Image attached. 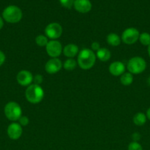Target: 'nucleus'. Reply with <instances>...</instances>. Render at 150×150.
Returning a JSON list of instances; mask_svg holds the SVG:
<instances>
[{
  "mask_svg": "<svg viewBox=\"0 0 150 150\" xmlns=\"http://www.w3.org/2000/svg\"><path fill=\"white\" fill-rule=\"evenodd\" d=\"M46 51L51 58H57L63 52V47L58 40H50L46 46Z\"/></svg>",
  "mask_w": 150,
  "mask_h": 150,
  "instance_id": "nucleus-8",
  "label": "nucleus"
},
{
  "mask_svg": "<svg viewBox=\"0 0 150 150\" xmlns=\"http://www.w3.org/2000/svg\"><path fill=\"white\" fill-rule=\"evenodd\" d=\"M146 115L144 113H137L133 117V122L137 126H142L146 122Z\"/></svg>",
  "mask_w": 150,
  "mask_h": 150,
  "instance_id": "nucleus-17",
  "label": "nucleus"
},
{
  "mask_svg": "<svg viewBox=\"0 0 150 150\" xmlns=\"http://www.w3.org/2000/svg\"><path fill=\"white\" fill-rule=\"evenodd\" d=\"M19 125L21 126H26L28 124H29V119H28L27 117L26 116H21L20 117V119L19 120Z\"/></svg>",
  "mask_w": 150,
  "mask_h": 150,
  "instance_id": "nucleus-24",
  "label": "nucleus"
},
{
  "mask_svg": "<svg viewBox=\"0 0 150 150\" xmlns=\"http://www.w3.org/2000/svg\"><path fill=\"white\" fill-rule=\"evenodd\" d=\"M46 36L51 40L58 39L63 34V28L61 25L58 23H51L46 26L45 28Z\"/></svg>",
  "mask_w": 150,
  "mask_h": 150,
  "instance_id": "nucleus-7",
  "label": "nucleus"
},
{
  "mask_svg": "<svg viewBox=\"0 0 150 150\" xmlns=\"http://www.w3.org/2000/svg\"><path fill=\"white\" fill-rule=\"evenodd\" d=\"M22 133V127L19 125V123L13 122L7 127V136L12 140H18L21 136Z\"/></svg>",
  "mask_w": 150,
  "mask_h": 150,
  "instance_id": "nucleus-11",
  "label": "nucleus"
},
{
  "mask_svg": "<svg viewBox=\"0 0 150 150\" xmlns=\"http://www.w3.org/2000/svg\"><path fill=\"white\" fill-rule=\"evenodd\" d=\"M63 67L62 62L58 58H51L46 63L45 70L49 74H54L61 70Z\"/></svg>",
  "mask_w": 150,
  "mask_h": 150,
  "instance_id": "nucleus-10",
  "label": "nucleus"
},
{
  "mask_svg": "<svg viewBox=\"0 0 150 150\" xmlns=\"http://www.w3.org/2000/svg\"><path fill=\"white\" fill-rule=\"evenodd\" d=\"M121 83L124 86H129L133 82V76L130 73H125L121 76Z\"/></svg>",
  "mask_w": 150,
  "mask_h": 150,
  "instance_id": "nucleus-18",
  "label": "nucleus"
},
{
  "mask_svg": "<svg viewBox=\"0 0 150 150\" xmlns=\"http://www.w3.org/2000/svg\"><path fill=\"white\" fill-rule=\"evenodd\" d=\"M33 76L28 70H21L16 76L17 82L23 86H29L33 81Z\"/></svg>",
  "mask_w": 150,
  "mask_h": 150,
  "instance_id": "nucleus-9",
  "label": "nucleus"
},
{
  "mask_svg": "<svg viewBox=\"0 0 150 150\" xmlns=\"http://www.w3.org/2000/svg\"><path fill=\"white\" fill-rule=\"evenodd\" d=\"M132 139L133 140V142H137L140 140L141 139V135L139 134L138 133H134L132 135Z\"/></svg>",
  "mask_w": 150,
  "mask_h": 150,
  "instance_id": "nucleus-28",
  "label": "nucleus"
},
{
  "mask_svg": "<svg viewBox=\"0 0 150 150\" xmlns=\"http://www.w3.org/2000/svg\"><path fill=\"white\" fill-rule=\"evenodd\" d=\"M74 1L75 0H60V2L63 7L68 9H71L72 6H74Z\"/></svg>",
  "mask_w": 150,
  "mask_h": 150,
  "instance_id": "nucleus-23",
  "label": "nucleus"
},
{
  "mask_svg": "<svg viewBox=\"0 0 150 150\" xmlns=\"http://www.w3.org/2000/svg\"><path fill=\"white\" fill-rule=\"evenodd\" d=\"M76 64H77V62L76 60L72 58H69L65 61L64 64H63V67L66 70L72 71L76 67Z\"/></svg>",
  "mask_w": 150,
  "mask_h": 150,
  "instance_id": "nucleus-19",
  "label": "nucleus"
},
{
  "mask_svg": "<svg viewBox=\"0 0 150 150\" xmlns=\"http://www.w3.org/2000/svg\"><path fill=\"white\" fill-rule=\"evenodd\" d=\"M4 113L7 120L12 122L19 121L22 116V110L20 105L16 102H9L5 105Z\"/></svg>",
  "mask_w": 150,
  "mask_h": 150,
  "instance_id": "nucleus-4",
  "label": "nucleus"
},
{
  "mask_svg": "<svg viewBox=\"0 0 150 150\" xmlns=\"http://www.w3.org/2000/svg\"><path fill=\"white\" fill-rule=\"evenodd\" d=\"M5 59H6L5 55H4V53L0 50V66H1L3 64H4V62H5Z\"/></svg>",
  "mask_w": 150,
  "mask_h": 150,
  "instance_id": "nucleus-27",
  "label": "nucleus"
},
{
  "mask_svg": "<svg viewBox=\"0 0 150 150\" xmlns=\"http://www.w3.org/2000/svg\"><path fill=\"white\" fill-rule=\"evenodd\" d=\"M139 31L133 27L127 28L123 32L121 35V40L127 45L135 43L139 39Z\"/></svg>",
  "mask_w": 150,
  "mask_h": 150,
  "instance_id": "nucleus-6",
  "label": "nucleus"
},
{
  "mask_svg": "<svg viewBox=\"0 0 150 150\" xmlns=\"http://www.w3.org/2000/svg\"><path fill=\"white\" fill-rule=\"evenodd\" d=\"M146 117L150 120V107L148 108V110L146 111Z\"/></svg>",
  "mask_w": 150,
  "mask_h": 150,
  "instance_id": "nucleus-30",
  "label": "nucleus"
},
{
  "mask_svg": "<svg viewBox=\"0 0 150 150\" xmlns=\"http://www.w3.org/2000/svg\"><path fill=\"white\" fill-rule=\"evenodd\" d=\"M22 11L19 7L15 5H10L2 12V18L10 23H16L22 18Z\"/></svg>",
  "mask_w": 150,
  "mask_h": 150,
  "instance_id": "nucleus-3",
  "label": "nucleus"
},
{
  "mask_svg": "<svg viewBox=\"0 0 150 150\" xmlns=\"http://www.w3.org/2000/svg\"><path fill=\"white\" fill-rule=\"evenodd\" d=\"M91 48H92V51H97L100 48V45L98 42H94L91 44Z\"/></svg>",
  "mask_w": 150,
  "mask_h": 150,
  "instance_id": "nucleus-26",
  "label": "nucleus"
},
{
  "mask_svg": "<svg viewBox=\"0 0 150 150\" xmlns=\"http://www.w3.org/2000/svg\"><path fill=\"white\" fill-rule=\"evenodd\" d=\"M35 42L37 45L40 47H44L46 46L47 43L49 42L48 38L46 35H39L36 37L35 38Z\"/></svg>",
  "mask_w": 150,
  "mask_h": 150,
  "instance_id": "nucleus-21",
  "label": "nucleus"
},
{
  "mask_svg": "<svg viewBox=\"0 0 150 150\" xmlns=\"http://www.w3.org/2000/svg\"><path fill=\"white\" fill-rule=\"evenodd\" d=\"M97 58L101 62H107L111 57V53L107 48H100L98 51H96V54Z\"/></svg>",
  "mask_w": 150,
  "mask_h": 150,
  "instance_id": "nucleus-15",
  "label": "nucleus"
},
{
  "mask_svg": "<svg viewBox=\"0 0 150 150\" xmlns=\"http://www.w3.org/2000/svg\"><path fill=\"white\" fill-rule=\"evenodd\" d=\"M125 71V66L121 62H113L109 66V72L113 76H120Z\"/></svg>",
  "mask_w": 150,
  "mask_h": 150,
  "instance_id": "nucleus-13",
  "label": "nucleus"
},
{
  "mask_svg": "<svg viewBox=\"0 0 150 150\" xmlns=\"http://www.w3.org/2000/svg\"><path fill=\"white\" fill-rule=\"evenodd\" d=\"M25 97L28 102L32 104H37L41 102L44 97V89L40 85L31 84L25 91Z\"/></svg>",
  "mask_w": 150,
  "mask_h": 150,
  "instance_id": "nucleus-2",
  "label": "nucleus"
},
{
  "mask_svg": "<svg viewBox=\"0 0 150 150\" xmlns=\"http://www.w3.org/2000/svg\"><path fill=\"white\" fill-rule=\"evenodd\" d=\"M138 40L143 45L149 46L150 45V34L147 33V32H143V33L140 34Z\"/></svg>",
  "mask_w": 150,
  "mask_h": 150,
  "instance_id": "nucleus-20",
  "label": "nucleus"
},
{
  "mask_svg": "<svg viewBox=\"0 0 150 150\" xmlns=\"http://www.w3.org/2000/svg\"><path fill=\"white\" fill-rule=\"evenodd\" d=\"M147 51H148V54L150 57V45L148 46V49H147Z\"/></svg>",
  "mask_w": 150,
  "mask_h": 150,
  "instance_id": "nucleus-31",
  "label": "nucleus"
},
{
  "mask_svg": "<svg viewBox=\"0 0 150 150\" xmlns=\"http://www.w3.org/2000/svg\"><path fill=\"white\" fill-rule=\"evenodd\" d=\"M127 70L132 74H140L146 68V62L141 57L131 58L127 62Z\"/></svg>",
  "mask_w": 150,
  "mask_h": 150,
  "instance_id": "nucleus-5",
  "label": "nucleus"
},
{
  "mask_svg": "<svg viewBox=\"0 0 150 150\" xmlns=\"http://www.w3.org/2000/svg\"><path fill=\"white\" fill-rule=\"evenodd\" d=\"M128 150H143V148L138 142H132L128 145Z\"/></svg>",
  "mask_w": 150,
  "mask_h": 150,
  "instance_id": "nucleus-22",
  "label": "nucleus"
},
{
  "mask_svg": "<svg viewBox=\"0 0 150 150\" xmlns=\"http://www.w3.org/2000/svg\"><path fill=\"white\" fill-rule=\"evenodd\" d=\"M63 52L66 57H68L69 59H73L75 56L77 55V54H79V48L75 44H68L63 48Z\"/></svg>",
  "mask_w": 150,
  "mask_h": 150,
  "instance_id": "nucleus-14",
  "label": "nucleus"
},
{
  "mask_svg": "<svg viewBox=\"0 0 150 150\" xmlns=\"http://www.w3.org/2000/svg\"><path fill=\"white\" fill-rule=\"evenodd\" d=\"M4 26V19L0 16V30L3 28Z\"/></svg>",
  "mask_w": 150,
  "mask_h": 150,
  "instance_id": "nucleus-29",
  "label": "nucleus"
},
{
  "mask_svg": "<svg viewBox=\"0 0 150 150\" xmlns=\"http://www.w3.org/2000/svg\"><path fill=\"white\" fill-rule=\"evenodd\" d=\"M147 81H148V83H149V84L150 85V76H149V77L148 78V80H147Z\"/></svg>",
  "mask_w": 150,
  "mask_h": 150,
  "instance_id": "nucleus-32",
  "label": "nucleus"
},
{
  "mask_svg": "<svg viewBox=\"0 0 150 150\" xmlns=\"http://www.w3.org/2000/svg\"><path fill=\"white\" fill-rule=\"evenodd\" d=\"M96 56L94 51L88 48L81 50L77 57V64L82 70H89L94 67Z\"/></svg>",
  "mask_w": 150,
  "mask_h": 150,
  "instance_id": "nucleus-1",
  "label": "nucleus"
},
{
  "mask_svg": "<svg viewBox=\"0 0 150 150\" xmlns=\"http://www.w3.org/2000/svg\"><path fill=\"white\" fill-rule=\"evenodd\" d=\"M33 81H34V83H35V84L40 85L41 83H42L43 81H44V78H43V76H41V75L37 74L34 76Z\"/></svg>",
  "mask_w": 150,
  "mask_h": 150,
  "instance_id": "nucleus-25",
  "label": "nucleus"
},
{
  "mask_svg": "<svg viewBox=\"0 0 150 150\" xmlns=\"http://www.w3.org/2000/svg\"><path fill=\"white\" fill-rule=\"evenodd\" d=\"M120 37L116 33H110L107 37V43L112 46H118L121 44Z\"/></svg>",
  "mask_w": 150,
  "mask_h": 150,
  "instance_id": "nucleus-16",
  "label": "nucleus"
},
{
  "mask_svg": "<svg viewBox=\"0 0 150 150\" xmlns=\"http://www.w3.org/2000/svg\"><path fill=\"white\" fill-rule=\"evenodd\" d=\"M75 10L81 13H87L91 11L92 4L89 0H75L74 3Z\"/></svg>",
  "mask_w": 150,
  "mask_h": 150,
  "instance_id": "nucleus-12",
  "label": "nucleus"
}]
</instances>
